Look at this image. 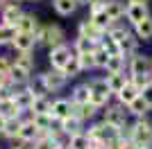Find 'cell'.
Returning <instances> with one entry per match:
<instances>
[{
    "mask_svg": "<svg viewBox=\"0 0 152 149\" xmlns=\"http://www.w3.org/2000/svg\"><path fill=\"white\" fill-rule=\"evenodd\" d=\"M100 111H102V122L111 124V127H118V129H121L123 124L127 122V108L123 104H114V106L104 104Z\"/></svg>",
    "mask_w": 152,
    "mask_h": 149,
    "instance_id": "1",
    "label": "cell"
},
{
    "mask_svg": "<svg viewBox=\"0 0 152 149\" xmlns=\"http://www.w3.org/2000/svg\"><path fill=\"white\" fill-rule=\"evenodd\" d=\"M89 86H91V99H89V102H93V104L100 106V108H102L104 104H109L111 93H109L107 81H104V79H91Z\"/></svg>",
    "mask_w": 152,
    "mask_h": 149,
    "instance_id": "2",
    "label": "cell"
},
{
    "mask_svg": "<svg viewBox=\"0 0 152 149\" xmlns=\"http://www.w3.org/2000/svg\"><path fill=\"white\" fill-rule=\"evenodd\" d=\"M41 77H43V84H45V88H48V93H59V90L66 88V84H68V77L57 68H50L48 72H41Z\"/></svg>",
    "mask_w": 152,
    "mask_h": 149,
    "instance_id": "3",
    "label": "cell"
},
{
    "mask_svg": "<svg viewBox=\"0 0 152 149\" xmlns=\"http://www.w3.org/2000/svg\"><path fill=\"white\" fill-rule=\"evenodd\" d=\"M73 54H75V52H73V48H70V45H66V43L50 48V54H48L50 68H57V70H61V68H64V63L68 61V59H70Z\"/></svg>",
    "mask_w": 152,
    "mask_h": 149,
    "instance_id": "4",
    "label": "cell"
},
{
    "mask_svg": "<svg viewBox=\"0 0 152 149\" xmlns=\"http://www.w3.org/2000/svg\"><path fill=\"white\" fill-rule=\"evenodd\" d=\"M150 72H152V59L134 52L129 56V74H150Z\"/></svg>",
    "mask_w": 152,
    "mask_h": 149,
    "instance_id": "5",
    "label": "cell"
},
{
    "mask_svg": "<svg viewBox=\"0 0 152 149\" xmlns=\"http://www.w3.org/2000/svg\"><path fill=\"white\" fill-rule=\"evenodd\" d=\"M12 48L16 52H34V48H37L34 34L32 32H16V36L12 38Z\"/></svg>",
    "mask_w": 152,
    "mask_h": 149,
    "instance_id": "6",
    "label": "cell"
},
{
    "mask_svg": "<svg viewBox=\"0 0 152 149\" xmlns=\"http://www.w3.org/2000/svg\"><path fill=\"white\" fill-rule=\"evenodd\" d=\"M37 136H39V129L34 127V122H32V118H30V120H23V122H20V129H18V133H16V138H14V142L32 145L37 140Z\"/></svg>",
    "mask_w": 152,
    "mask_h": 149,
    "instance_id": "7",
    "label": "cell"
},
{
    "mask_svg": "<svg viewBox=\"0 0 152 149\" xmlns=\"http://www.w3.org/2000/svg\"><path fill=\"white\" fill-rule=\"evenodd\" d=\"M148 2H129V5L125 7V16L123 18H127V23L129 25H136L139 20H143L148 16Z\"/></svg>",
    "mask_w": 152,
    "mask_h": 149,
    "instance_id": "8",
    "label": "cell"
},
{
    "mask_svg": "<svg viewBox=\"0 0 152 149\" xmlns=\"http://www.w3.org/2000/svg\"><path fill=\"white\" fill-rule=\"evenodd\" d=\"M70 113H73V102L70 99H52L50 102V115L55 122L68 118Z\"/></svg>",
    "mask_w": 152,
    "mask_h": 149,
    "instance_id": "9",
    "label": "cell"
},
{
    "mask_svg": "<svg viewBox=\"0 0 152 149\" xmlns=\"http://www.w3.org/2000/svg\"><path fill=\"white\" fill-rule=\"evenodd\" d=\"M20 14H23V9H20V2H14V0H9L7 5H2L0 20H2L5 25H14V27H16V20H18Z\"/></svg>",
    "mask_w": 152,
    "mask_h": 149,
    "instance_id": "10",
    "label": "cell"
},
{
    "mask_svg": "<svg viewBox=\"0 0 152 149\" xmlns=\"http://www.w3.org/2000/svg\"><path fill=\"white\" fill-rule=\"evenodd\" d=\"M104 81H107V86H109V93L116 95V93H118V90L127 84V81H129V77L125 74V70H121V72H107Z\"/></svg>",
    "mask_w": 152,
    "mask_h": 149,
    "instance_id": "11",
    "label": "cell"
},
{
    "mask_svg": "<svg viewBox=\"0 0 152 149\" xmlns=\"http://www.w3.org/2000/svg\"><path fill=\"white\" fill-rule=\"evenodd\" d=\"M30 77H32V72H30V70L18 68V66H14V63H12V68H9V74H7L9 84H12V86H16V88H18V86H25Z\"/></svg>",
    "mask_w": 152,
    "mask_h": 149,
    "instance_id": "12",
    "label": "cell"
},
{
    "mask_svg": "<svg viewBox=\"0 0 152 149\" xmlns=\"http://www.w3.org/2000/svg\"><path fill=\"white\" fill-rule=\"evenodd\" d=\"M136 48H139V38H136V34H129V32H127L125 38L118 41V52H121L125 59H129V56L136 52Z\"/></svg>",
    "mask_w": 152,
    "mask_h": 149,
    "instance_id": "13",
    "label": "cell"
},
{
    "mask_svg": "<svg viewBox=\"0 0 152 149\" xmlns=\"http://www.w3.org/2000/svg\"><path fill=\"white\" fill-rule=\"evenodd\" d=\"M125 108H127V113H129V115L141 118V115H148V113H150V102H145L141 95H136V97H134L132 102L125 106Z\"/></svg>",
    "mask_w": 152,
    "mask_h": 149,
    "instance_id": "14",
    "label": "cell"
},
{
    "mask_svg": "<svg viewBox=\"0 0 152 149\" xmlns=\"http://www.w3.org/2000/svg\"><path fill=\"white\" fill-rule=\"evenodd\" d=\"M125 7L127 5H125V2H121V0H107L102 9H104V14H107L111 20H121L123 16H125Z\"/></svg>",
    "mask_w": 152,
    "mask_h": 149,
    "instance_id": "15",
    "label": "cell"
},
{
    "mask_svg": "<svg viewBox=\"0 0 152 149\" xmlns=\"http://www.w3.org/2000/svg\"><path fill=\"white\" fill-rule=\"evenodd\" d=\"M77 36H86V38H93V41H100L102 30H100V27H95L89 18H84L82 23H80V27H77Z\"/></svg>",
    "mask_w": 152,
    "mask_h": 149,
    "instance_id": "16",
    "label": "cell"
},
{
    "mask_svg": "<svg viewBox=\"0 0 152 149\" xmlns=\"http://www.w3.org/2000/svg\"><path fill=\"white\" fill-rule=\"evenodd\" d=\"M39 25H41V23H39V18L34 16V14H25V12H23L18 16V20H16V30H18V32H34Z\"/></svg>",
    "mask_w": 152,
    "mask_h": 149,
    "instance_id": "17",
    "label": "cell"
},
{
    "mask_svg": "<svg viewBox=\"0 0 152 149\" xmlns=\"http://www.w3.org/2000/svg\"><path fill=\"white\" fill-rule=\"evenodd\" d=\"M134 34H136V38L152 41V16L150 14H148L143 20H139V23L134 25Z\"/></svg>",
    "mask_w": 152,
    "mask_h": 149,
    "instance_id": "18",
    "label": "cell"
},
{
    "mask_svg": "<svg viewBox=\"0 0 152 149\" xmlns=\"http://www.w3.org/2000/svg\"><path fill=\"white\" fill-rule=\"evenodd\" d=\"M59 129H61L66 136H73V133H77V131H82V120L70 113L68 118L59 120Z\"/></svg>",
    "mask_w": 152,
    "mask_h": 149,
    "instance_id": "19",
    "label": "cell"
},
{
    "mask_svg": "<svg viewBox=\"0 0 152 149\" xmlns=\"http://www.w3.org/2000/svg\"><path fill=\"white\" fill-rule=\"evenodd\" d=\"M89 99H91L89 81H86V84H77V86L73 88V93H70V102H73V104H84V102H89Z\"/></svg>",
    "mask_w": 152,
    "mask_h": 149,
    "instance_id": "20",
    "label": "cell"
},
{
    "mask_svg": "<svg viewBox=\"0 0 152 149\" xmlns=\"http://www.w3.org/2000/svg\"><path fill=\"white\" fill-rule=\"evenodd\" d=\"M20 122H23L20 118H7L5 124H2V129H0V136L7 138V140H14L16 133H18V129H20Z\"/></svg>",
    "mask_w": 152,
    "mask_h": 149,
    "instance_id": "21",
    "label": "cell"
},
{
    "mask_svg": "<svg viewBox=\"0 0 152 149\" xmlns=\"http://www.w3.org/2000/svg\"><path fill=\"white\" fill-rule=\"evenodd\" d=\"M52 7L59 16H70L80 7V0H52Z\"/></svg>",
    "mask_w": 152,
    "mask_h": 149,
    "instance_id": "22",
    "label": "cell"
},
{
    "mask_svg": "<svg viewBox=\"0 0 152 149\" xmlns=\"http://www.w3.org/2000/svg\"><path fill=\"white\" fill-rule=\"evenodd\" d=\"M136 95H139V88L134 86L132 81H127L125 86H123L121 90H118V93H116V97H118V104L127 106V104H129V102H132L134 97H136Z\"/></svg>",
    "mask_w": 152,
    "mask_h": 149,
    "instance_id": "23",
    "label": "cell"
},
{
    "mask_svg": "<svg viewBox=\"0 0 152 149\" xmlns=\"http://www.w3.org/2000/svg\"><path fill=\"white\" fill-rule=\"evenodd\" d=\"M20 108L16 106V102H14L12 97H0V115L2 118H18Z\"/></svg>",
    "mask_w": 152,
    "mask_h": 149,
    "instance_id": "24",
    "label": "cell"
},
{
    "mask_svg": "<svg viewBox=\"0 0 152 149\" xmlns=\"http://www.w3.org/2000/svg\"><path fill=\"white\" fill-rule=\"evenodd\" d=\"M14 66H18V68H25V70H34V66H37V61H34V54L32 52H16V59H14Z\"/></svg>",
    "mask_w": 152,
    "mask_h": 149,
    "instance_id": "25",
    "label": "cell"
},
{
    "mask_svg": "<svg viewBox=\"0 0 152 149\" xmlns=\"http://www.w3.org/2000/svg\"><path fill=\"white\" fill-rule=\"evenodd\" d=\"M95 45H98V41H93V38L77 36L75 43H73V52H75V54H82V52H93Z\"/></svg>",
    "mask_w": 152,
    "mask_h": 149,
    "instance_id": "26",
    "label": "cell"
},
{
    "mask_svg": "<svg viewBox=\"0 0 152 149\" xmlns=\"http://www.w3.org/2000/svg\"><path fill=\"white\" fill-rule=\"evenodd\" d=\"M104 70H107V72H121V70H125V56H123L121 52L109 54L107 63H104Z\"/></svg>",
    "mask_w": 152,
    "mask_h": 149,
    "instance_id": "27",
    "label": "cell"
},
{
    "mask_svg": "<svg viewBox=\"0 0 152 149\" xmlns=\"http://www.w3.org/2000/svg\"><path fill=\"white\" fill-rule=\"evenodd\" d=\"M30 111L32 113H50V99L48 95H34L30 104Z\"/></svg>",
    "mask_w": 152,
    "mask_h": 149,
    "instance_id": "28",
    "label": "cell"
},
{
    "mask_svg": "<svg viewBox=\"0 0 152 149\" xmlns=\"http://www.w3.org/2000/svg\"><path fill=\"white\" fill-rule=\"evenodd\" d=\"M32 122H34V127L39 131H48L55 124V120H52L50 113H32Z\"/></svg>",
    "mask_w": 152,
    "mask_h": 149,
    "instance_id": "29",
    "label": "cell"
},
{
    "mask_svg": "<svg viewBox=\"0 0 152 149\" xmlns=\"http://www.w3.org/2000/svg\"><path fill=\"white\" fill-rule=\"evenodd\" d=\"M25 86L30 88V90H32L34 95H48V88H45L43 77H41V74H34V77H30Z\"/></svg>",
    "mask_w": 152,
    "mask_h": 149,
    "instance_id": "30",
    "label": "cell"
},
{
    "mask_svg": "<svg viewBox=\"0 0 152 149\" xmlns=\"http://www.w3.org/2000/svg\"><path fill=\"white\" fill-rule=\"evenodd\" d=\"M61 72L68 77V79H73V77H77V74L82 72V68H80V61H77V54H73L68 59V61L64 63V68H61Z\"/></svg>",
    "mask_w": 152,
    "mask_h": 149,
    "instance_id": "31",
    "label": "cell"
},
{
    "mask_svg": "<svg viewBox=\"0 0 152 149\" xmlns=\"http://www.w3.org/2000/svg\"><path fill=\"white\" fill-rule=\"evenodd\" d=\"M89 20L95 25V27H100L102 32L107 30L109 25H111V18H109L107 14H104V9H100V12H93V14H89Z\"/></svg>",
    "mask_w": 152,
    "mask_h": 149,
    "instance_id": "32",
    "label": "cell"
},
{
    "mask_svg": "<svg viewBox=\"0 0 152 149\" xmlns=\"http://www.w3.org/2000/svg\"><path fill=\"white\" fill-rule=\"evenodd\" d=\"M66 145H70V147H75V149H86V147H89V138H86L84 131H77V133L68 136Z\"/></svg>",
    "mask_w": 152,
    "mask_h": 149,
    "instance_id": "33",
    "label": "cell"
},
{
    "mask_svg": "<svg viewBox=\"0 0 152 149\" xmlns=\"http://www.w3.org/2000/svg\"><path fill=\"white\" fill-rule=\"evenodd\" d=\"M16 27L14 25H5L0 23V45H12V38L16 36Z\"/></svg>",
    "mask_w": 152,
    "mask_h": 149,
    "instance_id": "34",
    "label": "cell"
},
{
    "mask_svg": "<svg viewBox=\"0 0 152 149\" xmlns=\"http://www.w3.org/2000/svg\"><path fill=\"white\" fill-rule=\"evenodd\" d=\"M107 149H136V145L125 136H116L114 140H109L107 142Z\"/></svg>",
    "mask_w": 152,
    "mask_h": 149,
    "instance_id": "35",
    "label": "cell"
},
{
    "mask_svg": "<svg viewBox=\"0 0 152 149\" xmlns=\"http://www.w3.org/2000/svg\"><path fill=\"white\" fill-rule=\"evenodd\" d=\"M77 61H80V68L82 70H93L95 68L93 52H82V54H77Z\"/></svg>",
    "mask_w": 152,
    "mask_h": 149,
    "instance_id": "36",
    "label": "cell"
},
{
    "mask_svg": "<svg viewBox=\"0 0 152 149\" xmlns=\"http://www.w3.org/2000/svg\"><path fill=\"white\" fill-rule=\"evenodd\" d=\"M93 59H95V68H102V70H104V63H107V59H109V52L104 48H100V45H95Z\"/></svg>",
    "mask_w": 152,
    "mask_h": 149,
    "instance_id": "37",
    "label": "cell"
},
{
    "mask_svg": "<svg viewBox=\"0 0 152 149\" xmlns=\"http://www.w3.org/2000/svg\"><path fill=\"white\" fill-rule=\"evenodd\" d=\"M129 81L141 90L145 84H150V81H152V74H129Z\"/></svg>",
    "mask_w": 152,
    "mask_h": 149,
    "instance_id": "38",
    "label": "cell"
},
{
    "mask_svg": "<svg viewBox=\"0 0 152 149\" xmlns=\"http://www.w3.org/2000/svg\"><path fill=\"white\" fill-rule=\"evenodd\" d=\"M9 68H12V59L7 54H0V74L7 77V74H9Z\"/></svg>",
    "mask_w": 152,
    "mask_h": 149,
    "instance_id": "39",
    "label": "cell"
},
{
    "mask_svg": "<svg viewBox=\"0 0 152 149\" xmlns=\"http://www.w3.org/2000/svg\"><path fill=\"white\" fill-rule=\"evenodd\" d=\"M139 95H141L143 99H145V102H150V104H152V81H150V84H145V86L141 88V90H139Z\"/></svg>",
    "mask_w": 152,
    "mask_h": 149,
    "instance_id": "40",
    "label": "cell"
},
{
    "mask_svg": "<svg viewBox=\"0 0 152 149\" xmlns=\"http://www.w3.org/2000/svg\"><path fill=\"white\" fill-rule=\"evenodd\" d=\"M9 149H27V145H23V142L16 145V142H14V147H9Z\"/></svg>",
    "mask_w": 152,
    "mask_h": 149,
    "instance_id": "41",
    "label": "cell"
},
{
    "mask_svg": "<svg viewBox=\"0 0 152 149\" xmlns=\"http://www.w3.org/2000/svg\"><path fill=\"white\" fill-rule=\"evenodd\" d=\"M127 2H148V0H127Z\"/></svg>",
    "mask_w": 152,
    "mask_h": 149,
    "instance_id": "42",
    "label": "cell"
},
{
    "mask_svg": "<svg viewBox=\"0 0 152 149\" xmlns=\"http://www.w3.org/2000/svg\"><path fill=\"white\" fill-rule=\"evenodd\" d=\"M2 124H5V118H2V115H0V129H2Z\"/></svg>",
    "mask_w": 152,
    "mask_h": 149,
    "instance_id": "43",
    "label": "cell"
},
{
    "mask_svg": "<svg viewBox=\"0 0 152 149\" xmlns=\"http://www.w3.org/2000/svg\"><path fill=\"white\" fill-rule=\"evenodd\" d=\"M7 2H9V0H0V7H2V5H7Z\"/></svg>",
    "mask_w": 152,
    "mask_h": 149,
    "instance_id": "44",
    "label": "cell"
},
{
    "mask_svg": "<svg viewBox=\"0 0 152 149\" xmlns=\"http://www.w3.org/2000/svg\"><path fill=\"white\" fill-rule=\"evenodd\" d=\"M64 149H75V147H70V145H64Z\"/></svg>",
    "mask_w": 152,
    "mask_h": 149,
    "instance_id": "45",
    "label": "cell"
},
{
    "mask_svg": "<svg viewBox=\"0 0 152 149\" xmlns=\"http://www.w3.org/2000/svg\"><path fill=\"white\" fill-rule=\"evenodd\" d=\"M86 2H89V0H80V5H86Z\"/></svg>",
    "mask_w": 152,
    "mask_h": 149,
    "instance_id": "46",
    "label": "cell"
},
{
    "mask_svg": "<svg viewBox=\"0 0 152 149\" xmlns=\"http://www.w3.org/2000/svg\"><path fill=\"white\" fill-rule=\"evenodd\" d=\"M14 2H25V0H14Z\"/></svg>",
    "mask_w": 152,
    "mask_h": 149,
    "instance_id": "47",
    "label": "cell"
},
{
    "mask_svg": "<svg viewBox=\"0 0 152 149\" xmlns=\"http://www.w3.org/2000/svg\"><path fill=\"white\" fill-rule=\"evenodd\" d=\"M55 149H64V147H55Z\"/></svg>",
    "mask_w": 152,
    "mask_h": 149,
    "instance_id": "48",
    "label": "cell"
},
{
    "mask_svg": "<svg viewBox=\"0 0 152 149\" xmlns=\"http://www.w3.org/2000/svg\"><path fill=\"white\" fill-rule=\"evenodd\" d=\"M27 149H34V147H27Z\"/></svg>",
    "mask_w": 152,
    "mask_h": 149,
    "instance_id": "49",
    "label": "cell"
},
{
    "mask_svg": "<svg viewBox=\"0 0 152 149\" xmlns=\"http://www.w3.org/2000/svg\"><path fill=\"white\" fill-rule=\"evenodd\" d=\"M150 111H152V104H150Z\"/></svg>",
    "mask_w": 152,
    "mask_h": 149,
    "instance_id": "50",
    "label": "cell"
}]
</instances>
